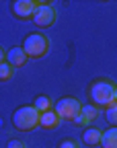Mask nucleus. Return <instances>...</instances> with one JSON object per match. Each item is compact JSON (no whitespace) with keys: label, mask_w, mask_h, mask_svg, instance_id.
Here are the masks:
<instances>
[{"label":"nucleus","mask_w":117,"mask_h":148,"mask_svg":"<svg viewBox=\"0 0 117 148\" xmlns=\"http://www.w3.org/2000/svg\"><path fill=\"white\" fill-rule=\"evenodd\" d=\"M88 99H90V105H94L96 109L103 107H111L115 101H117V84L111 80V78H94L90 84H88Z\"/></svg>","instance_id":"1"},{"label":"nucleus","mask_w":117,"mask_h":148,"mask_svg":"<svg viewBox=\"0 0 117 148\" xmlns=\"http://www.w3.org/2000/svg\"><path fill=\"white\" fill-rule=\"evenodd\" d=\"M21 47L27 53L29 60H39L49 51V37L43 35V33H29L23 39Z\"/></svg>","instance_id":"2"},{"label":"nucleus","mask_w":117,"mask_h":148,"mask_svg":"<svg viewBox=\"0 0 117 148\" xmlns=\"http://www.w3.org/2000/svg\"><path fill=\"white\" fill-rule=\"evenodd\" d=\"M12 125L21 132H31L39 125V111L33 105H21L12 113Z\"/></svg>","instance_id":"3"},{"label":"nucleus","mask_w":117,"mask_h":148,"mask_svg":"<svg viewBox=\"0 0 117 148\" xmlns=\"http://www.w3.org/2000/svg\"><path fill=\"white\" fill-rule=\"evenodd\" d=\"M82 109V103L78 101L76 97H62L53 103V111L57 113V117L64 121H72Z\"/></svg>","instance_id":"4"},{"label":"nucleus","mask_w":117,"mask_h":148,"mask_svg":"<svg viewBox=\"0 0 117 148\" xmlns=\"http://www.w3.org/2000/svg\"><path fill=\"white\" fill-rule=\"evenodd\" d=\"M55 16H57V12H55V6L51 2H37L35 12H33V23L37 27L45 29V27H51L55 23Z\"/></svg>","instance_id":"5"},{"label":"nucleus","mask_w":117,"mask_h":148,"mask_svg":"<svg viewBox=\"0 0 117 148\" xmlns=\"http://www.w3.org/2000/svg\"><path fill=\"white\" fill-rule=\"evenodd\" d=\"M35 6H37L35 0H14V2L10 4V10H12V14H14L16 18L27 21V18H33Z\"/></svg>","instance_id":"6"},{"label":"nucleus","mask_w":117,"mask_h":148,"mask_svg":"<svg viewBox=\"0 0 117 148\" xmlns=\"http://www.w3.org/2000/svg\"><path fill=\"white\" fill-rule=\"evenodd\" d=\"M6 62H8L12 68H21V66H25V64L29 62V58H27V53L23 51L21 45H14V47H10V49L6 51Z\"/></svg>","instance_id":"7"},{"label":"nucleus","mask_w":117,"mask_h":148,"mask_svg":"<svg viewBox=\"0 0 117 148\" xmlns=\"http://www.w3.org/2000/svg\"><path fill=\"white\" fill-rule=\"evenodd\" d=\"M60 123H62V119L57 117V113L53 111V107H51L49 111H43V113H39V125L45 127V130H55Z\"/></svg>","instance_id":"8"},{"label":"nucleus","mask_w":117,"mask_h":148,"mask_svg":"<svg viewBox=\"0 0 117 148\" xmlns=\"http://www.w3.org/2000/svg\"><path fill=\"white\" fill-rule=\"evenodd\" d=\"M101 136H103V132L99 127H94V125H88V127H84V132H82V142L86 144V146H99L101 144Z\"/></svg>","instance_id":"9"},{"label":"nucleus","mask_w":117,"mask_h":148,"mask_svg":"<svg viewBox=\"0 0 117 148\" xmlns=\"http://www.w3.org/2000/svg\"><path fill=\"white\" fill-rule=\"evenodd\" d=\"M101 148H117V127H107L103 130V136H101Z\"/></svg>","instance_id":"10"},{"label":"nucleus","mask_w":117,"mask_h":148,"mask_svg":"<svg viewBox=\"0 0 117 148\" xmlns=\"http://www.w3.org/2000/svg\"><path fill=\"white\" fill-rule=\"evenodd\" d=\"M33 107L39 111V113H43V111H49L53 105H51V99H49V97H45V95H39V97H35Z\"/></svg>","instance_id":"11"},{"label":"nucleus","mask_w":117,"mask_h":148,"mask_svg":"<svg viewBox=\"0 0 117 148\" xmlns=\"http://www.w3.org/2000/svg\"><path fill=\"white\" fill-rule=\"evenodd\" d=\"M80 113H82V117L88 121V123H92L96 117H99V109H96L94 105H82V109H80Z\"/></svg>","instance_id":"12"},{"label":"nucleus","mask_w":117,"mask_h":148,"mask_svg":"<svg viewBox=\"0 0 117 148\" xmlns=\"http://www.w3.org/2000/svg\"><path fill=\"white\" fill-rule=\"evenodd\" d=\"M12 74H14V68L8 64V62H2L0 64V82H6L12 78Z\"/></svg>","instance_id":"13"},{"label":"nucleus","mask_w":117,"mask_h":148,"mask_svg":"<svg viewBox=\"0 0 117 148\" xmlns=\"http://www.w3.org/2000/svg\"><path fill=\"white\" fill-rule=\"evenodd\" d=\"M105 119H107V123H111L113 127H117V101L111 107L105 109Z\"/></svg>","instance_id":"14"},{"label":"nucleus","mask_w":117,"mask_h":148,"mask_svg":"<svg viewBox=\"0 0 117 148\" xmlns=\"http://www.w3.org/2000/svg\"><path fill=\"white\" fill-rule=\"evenodd\" d=\"M60 148H80V144H78L74 138H64L60 142Z\"/></svg>","instance_id":"15"},{"label":"nucleus","mask_w":117,"mask_h":148,"mask_svg":"<svg viewBox=\"0 0 117 148\" xmlns=\"http://www.w3.org/2000/svg\"><path fill=\"white\" fill-rule=\"evenodd\" d=\"M6 148H27V146H25V142H23V140H8Z\"/></svg>","instance_id":"16"},{"label":"nucleus","mask_w":117,"mask_h":148,"mask_svg":"<svg viewBox=\"0 0 117 148\" xmlns=\"http://www.w3.org/2000/svg\"><path fill=\"white\" fill-rule=\"evenodd\" d=\"M2 62H6V51L0 47V64H2Z\"/></svg>","instance_id":"17"}]
</instances>
